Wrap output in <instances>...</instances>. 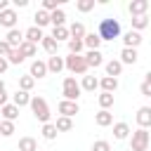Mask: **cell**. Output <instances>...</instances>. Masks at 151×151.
Segmentation results:
<instances>
[{
	"mask_svg": "<svg viewBox=\"0 0 151 151\" xmlns=\"http://www.w3.org/2000/svg\"><path fill=\"white\" fill-rule=\"evenodd\" d=\"M97 35H99V40H101V42H104V40L113 42L116 38H120V21H118V19H113V17L101 19V21H99V28H97Z\"/></svg>",
	"mask_w": 151,
	"mask_h": 151,
	"instance_id": "obj_1",
	"label": "cell"
},
{
	"mask_svg": "<svg viewBox=\"0 0 151 151\" xmlns=\"http://www.w3.org/2000/svg\"><path fill=\"white\" fill-rule=\"evenodd\" d=\"M28 106H31V111H33V116H35V120H40L42 125L45 123H50V106H47V99L45 97H31V101H28Z\"/></svg>",
	"mask_w": 151,
	"mask_h": 151,
	"instance_id": "obj_2",
	"label": "cell"
},
{
	"mask_svg": "<svg viewBox=\"0 0 151 151\" xmlns=\"http://www.w3.org/2000/svg\"><path fill=\"white\" fill-rule=\"evenodd\" d=\"M64 68L68 73H73V76H85L87 73V64H85L83 54H68V57H64Z\"/></svg>",
	"mask_w": 151,
	"mask_h": 151,
	"instance_id": "obj_3",
	"label": "cell"
},
{
	"mask_svg": "<svg viewBox=\"0 0 151 151\" xmlns=\"http://www.w3.org/2000/svg\"><path fill=\"white\" fill-rule=\"evenodd\" d=\"M80 92H83V90H80L78 80H76L73 76H66L64 83H61V94H64V99H66V101H78Z\"/></svg>",
	"mask_w": 151,
	"mask_h": 151,
	"instance_id": "obj_4",
	"label": "cell"
},
{
	"mask_svg": "<svg viewBox=\"0 0 151 151\" xmlns=\"http://www.w3.org/2000/svg\"><path fill=\"white\" fill-rule=\"evenodd\" d=\"M149 142H151L149 130L137 127V130L132 132V139H130V151H146V149H149Z\"/></svg>",
	"mask_w": 151,
	"mask_h": 151,
	"instance_id": "obj_5",
	"label": "cell"
},
{
	"mask_svg": "<svg viewBox=\"0 0 151 151\" xmlns=\"http://www.w3.org/2000/svg\"><path fill=\"white\" fill-rule=\"evenodd\" d=\"M17 21H19V14H17V9L7 7V9H2V12H0V26H5L7 31L17 28Z\"/></svg>",
	"mask_w": 151,
	"mask_h": 151,
	"instance_id": "obj_6",
	"label": "cell"
},
{
	"mask_svg": "<svg viewBox=\"0 0 151 151\" xmlns=\"http://www.w3.org/2000/svg\"><path fill=\"white\" fill-rule=\"evenodd\" d=\"M57 111H59L64 118H73L76 113H80V106H78V101H66V99H61L59 106H57Z\"/></svg>",
	"mask_w": 151,
	"mask_h": 151,
	"instance_id": "obj_7",
	"label": "cell"
},
{
	"mask_svg": "<svg viewBox=\"0 0 151 151\" xmlns=\"http://www.w3.org/2000/svg\"><path fill=\"white\" fill-rule=\"evenodd\" d=\"M83 59H85L87 68H99V66L104 64V54H101L99 50H87V54H85Z\"/></svg>",
	"mask_w": 151,
	"mask_h": 151,
	"instance_id": "obj_8",
	"label": "cell"
},
{
	"mask_svg": "<svg viewBox=\"0 0 151 151\" xmlns=\"http://www.w3.org/2000/svg\"><path fill=\"white\" fill-rule=\"evenodd\" d=\"M28 76H31L33 80H40V78H45V76H47V66H45V61H40V59H33V61H31V68H28Z\"/></svg>",
	"mask_w": 151,
	"mask_h": 151,
	"instance_id": "obj_9",
	"label": "cell"
},
{
	"mask_svg": "<svg viewBox=\"0 0 151 151\" xmlns=\"http://www.w3.org/2000/svg\"><path fill=\"white\" fill-rule=\"evenodd\" d=\"M5 42H7L12 50H17V47L24 42V31H19V28H12V31H7V35H5Z\"/></svg>",
	"mask_w": 151,
	"mask_h": 151,
	"instance_id": "obj_10",
	"label": "cell"
},
{
	"mask_svg": "<svg viewBox=\"0 0 151 151\" xmlns=\"http://www.w3.org/2000/svg\"><path fill=\"white\" fill-rule=\"evenodd\" d=\"M127 9H130L132 17H144L146 9H149V0H132V2L127 5Z\"/></svg>",
	"mask_w": 151,
	"mask_h": 151,
	"instance_id": "obj_11",
	"label": "cell"
},
{
	"mask_svg": "<svg viewBox=\"0 0 151 151\" xmlns=\"http://www.w3.org/2000/svg\"><path fill=\"white\" fill-rule=\"evenodd\" d=\"M42 38H45L42 28H35V26H31V28H26V31H24V40H26V42H31V45H38Z\"/></svg>",
	"mask_w": 151,
	"mask_h": 151,
	"instance_id": "obj_12",
	"label": "cell"
},
{
	"mask_svg": "<svg viewBox=\"0 0 151 151\" xmlns=\"http://www.w3.org/2000/svg\"><path fill=\"white\" fill-rule=\"evenodd\" d=\"M45 66H47V73H61V71H64V57L52 54V57L45 61Z\"/></svg>",
	"mask_w": 151,
	"mask_h": 151,
	"instance_id": "obj_13",
	"label": "cell"
},
{
	"mask_svg": "<svg viewBox=\"0 0 151 151\" xmlns=\"http://www.w3.org/2000/svg\"><path fill=\"white\" fill-rule=\"evenodd\" d=\"M123 45H125V47L137 50V47L142 45V33H137V31H127V33L123 35Z\"/></svg>",
	"mask_w": 151,
	"mask_h": 151,
	"instance_id": "obj_14",
	"label": "cell"
},
{
	"mask_svg": "<svg viewBox=\"0 0 151 151\" xmlns=\"http://www.w3.org/2000/svg\"><path fill=\"white\" fill-rule=\"evenodd\" d=\"M137 125H139L142 130H149V125H151V109H149V106H142V109L137 111Z\"/></svg>",
	"mask_w": 151,
	"mask_h": 151,
	"instance_id": "obj_15",
	"label": "cell"
},
{
	"mask_svg": "<svg viewBox=\"0 0 151 151\" xmlns=\"http://www.w3.org/2000/svg\"><path fill=\"white\" fill-rule=\"evenodd\" d=\"M94 123H97L99 127H109V125H113V113H111V111L99 109V111L94 113Z\"/></svg>",
	"mask_w": 151,
	"mask_h": 151,
	"instance_id": "obj_16",
	"label": "cell"
},
{
	"mask_svg": "<svg viewBox=\"0 0 151 151\" xmlns=\"http://www.w3.org/2000/svg\"><path fill=\"white\" fill-rule=\"evenodd\" d=\"M137 59H139V54H137V50H132V47H123V52H120V64L125 66V64H137Z\"/></svg>",
	"mask_w": 151,
	"mask_h": 151,
	"instance_id": "obj_17",
	"label": "cell"
},
{
	"mask_svg": "<svg viewBox=\"0 0 151 151\" xmlns=\"http://www.w3.org/2000/svg\"><path fill=\"white\" fill-rule=\"evenodd\" d=\"M0 116H2V120H17L19 118V109L14 106V104H5V106H0Z\"/></svg>",
	"mask_w": 151,
	"mask_h": 151,
	"instance_id": "obj_18",
	"label": "cell"
},
{
	"mask_svg": "<svg viewBox=\"0 0 151 151\" xmlns=\"http://www.w3.org/2000/svg\"><path fill=\"white\" fill-rule=\"evenodd\" d=\"M99 87H101V92L113 94V92L118 90V78H109V76H104V78L99 80Z\"/></svg>",
	"mask_w": 151,
	"mask_h": 151,
	"instance_id": "obj_19",
	"label": "cell"
},
{
	"mask_svg": "<svg viewBox=\"0 0 151 151\" xmlns=\"http://www.w3.org/2000/svg\"><path fill=\"white\" fill-rule=\"evenodd\" d=\"M28 101H31V94H28V92H24V90H17V92L12 94V104H14L17 109L28 106Z\"/></svg>",
	"mask_w": 151,
	"mask_h": 151,
	"instance_id": "obj_20",
	"label": "cell"
},
{
	"mask_svg": "<svg viewBox=\"0 0 151 151\" xmlns=\"http://www.w3.org/2000/svg\"><path fill=\"white\" fill-rule=\"evenodd\" d=\"M113 137H116L118 142H120V139H127V137H130V125L123 123V120H120V123H113Z\"/></svg>",
	"mask_w": 151,
	"mask_h": 151,
	"instance_id": "obj_21",
	"label": "cell"
},
{
	"mask_svg": "<svg viewBox=\"0 0 151 151\" xmlns=\"http://www.w3.org/2000/svg\"><path fill=\"white\" fill-rule=\"evenodd\" d=\"M50 24H52V28H57V26H66V12H64V9H54V12H50Z\"/></svg>",
	"mask_w": 151,
	"mask_h": 151,
	"instance_id": "obj_22",
	"label": "cell"
},
{
	"mask_svg": "<svg viewBox=\"0 0 151 151\" xmlns=\"http://www.w3.org/2000/svg\"><path fill=\"white\" fill-rule=\"evenodd\" d=\"M99 45H101V40H99L97 33H85V35H83V47H87V50H99Z\"/></svg>",
	"mask_w": 151,
	"mask_h": 151,
	"instance_id": "obj_23",
	"label": "cell"
},
{
	"mask_svg": "<svg viewBox=\"0 0 151 151\" xmlns=\"http://www.w3.org/2000/svg\"><path fill=\"white\" fill-rule=\"evenodd\" d=\"M120 73H123V64H120L118 59L106 61V76H109V78H118Z\"/></svg>",
	"mask_w": 151,
	"mask_h": 151,
	"instance_id": "obj_24",
	"label": "cell"
},
{
	"mask_svg": "<svg viewBox=\"0 0 151 151\" xmlns=\"http://www.w3.org/2000/svg\"><path fill=\"white\" fill-rule=\"evenodd\" d=\"M80 85V90H85V92H94L97 87H99V80L94 78V76H83V83H78Z\"/></svg>",
	"mask_w": 151,
	"mask_h": 151,
	"instance_id": "obj_25",
	"label": "cell"
},
{
	"mask_svg": "<svg viewBox=\"0 0 151 151\" xmlns=\"http://www.w3.org/2000/svg\"><path fill=\"white\" fill-rule=\"evenodd\" d=\"M40 42H42V50H45V52H47L50 57H52V54H57V47H59V42H57V40L52 38V35H45V38H42Z\"/></svg>",
	"mask_w": 151,
	"mask_h": 151,
	"instance_id": "obj_26",
	"label": "cell"
},
{
	"mask_svg": "<svg viewBox=\"0 0 151 151\" xmlns=\"http://www.w3.org/2000/svg\"><path fill=\"white\" fill-rule=\"evenodd\" d=\"M52 125L57 127V132H68V130H73V118H64V116H59L57 123H52Z\"/></svg>",
	"mask_w": 151,
	"mask_h": 151,
	"instance_id": "obj_27",
	"label": "cell"
},
{
	"mask_svg": "<svg viewBox=\"0 0 151 151\" xmlns=\"http://www.w3.org/2000/svg\"><path fill=\"white\" fill-rule=\"evenodd\" d=\"M17 151H38V142H35L33 137H21Z\"/></svg>",
	"mask_w": 151,
	"mask_h": 151,
	"instance_id": "obj_28",
	"label": "cell"
},
{
	"mask_svg": "<svg viewBox=\"0 0 151 151\" xmlns=\"http://www.w3.org/2000/svg\"><path fill=\"white\" fill-rule=\"evenodd\" d=\"M17 50H19V54L26 59V57H35V52H38V45H31V42H26V40H24V42H21Z\"/></svg>",
	"mask_w": 151,
	"mask_h": 151,
	"instance_id": "obj_29",
	"label": "cell"
},
{
	"mask_svg": "<svg viewBox=\"0 0 151 151\" xmlns=\"http://www.w3.org/2000/svg\"><path fill=\"white\" fill-rule=\"evenodd\" d=\"M33 21H35V28H42V26L50 24V14H47L45 9H38V12L33 14Z\"/></svg>",
	"mask_w": 151,
	"mask_h": 151,
	"instance_id": "obj_30",
	"label": "cell"
},
{
	"mask_svg": "<svg viewBox=\"0 0 151 151\" xmlns=\"http://www.w3.org/2000/svg\"><path fill=\"white\" fill-rule=\"evenodd\" d=\"M68 35H71V38H78V40H83V35H85V26H83L80 21H73V24L68 26Z\"/></svg>",
	"mask_w": 151,
	"mask_h": 151,
	"instance_id": "obj_31",
	"label": "cell"
},
{
	"mask_svg": "<svg viewBox=\"0 0 151 151\" xmlns=\"http://www.w3.org/2000/svg\"><path fill=\"white\" fill-rule=\"evenodd\" d=\"M146 26H149V17H146V14H144V17H132V31L139 33V31H144Z\"/></svg>",
	"mask_w": 151,
	"mask_h": 151,
	"instance_id": "obj_32",
	"label": "cell"
},
{
	"mask_svg": "<svg viewBox=\"0 0 151 151\" xmlns=\"http://www.w3.org/2000/svg\"><path fill=\"white\" fill-rule=\"evenodd\" d=\"M52 38L57 42H61V40H68L71 35H68V28L66 26H57V28H52Z\"/></svg>",
	"mask_w": 151,
	"mask_h": 151,
	"instance_id": "obj_33",
	"label": "cell"
},
{
	"mask_svg": "<svg viewBox=\"0 0 151 151\" xmlns=\"http://www.w3.org/2000/svg\"><path fill=\"white\" fill-rule=\"evenodd\" d=\"M97 101H99V106H101L104 111H109V109L113 106V94H109V92H101V94L97 97Z\"/></svg>",
	"mask_w": 151,
	"mask_h": 151,
	"instance_id": "obj_34",
	"label": "cell"
},
{
	"mask_svg": "<svg viewBox=\"0 0 151 151\" xmlns=\"http://www.w3.org/2000/svg\"><path fill=\"white\" fill-rule=\"evenodd\" d=\"M40 132H42V139H47V142H52V139H57V127H54L52 123H45Z\"/></svg>",
	"mask_w": 151,
	"mask_h": 151,
	"instance_id": "obj_35",
	"label": "cell"
},
{
	"mask_svg": "<svg viewBox=\"0 0 151 151\" xmlns=\"http://www.w3.org/2000/svg\"><path fill=\"white\" fill-rule=\"evenodd\" d=\"M66 42H68V54H80V52H83V40H78V38H68Z\"/></svg>",
	"mask_w": 151,
	"mask_h": 151,
	"instance_id": "obj_36",
	"label": "cell"
},
{
	"mask_svg": "<svg viewBox=\"0 0 151 151\" xmlns=\"http://www.w3.org/2000/svg\"><path fill=\"white\" fill-rule=\"evenodd\" d=\"M33 85H35V80H33L31 76H19V90L31 92V90H33Z\"/></svg>",
	"mask_w": 151,
	"mask_h": 151,
	"instance_id": "obj_37",
	"label": "cell"
},
{
	"mask_svg": "<svg viewBox=\"0 0 151 151\" xmlns=\"http://www.w3.org/2000/svg\"><path fill=\"white\" fill-rule=\"evenodd\" d=\"M14 134V123L12 120H0V137H12Z\"/></svg>",
	"mask_w": 151,
	"mask_h": 151,
	"instance_id": "obj_38",
	"label": "cell"
},
{
	"mask_svg": "<svg viewBox=\"0 0 151 151\" xmlns=\"http://www.w3.org/2000/svg\"><path fill=\"white\" fill-rule=\"evenodd\" d=\"M76 9L78 12H90V9H94V0H76Z\"/></svg>",
	"mask_w": 151,
	"mask_h": 151,
	"instance_id": "obj_39",
	"label": "cell"
},
{
	"mask_svg": "<svg viewBox=\"0 0 151 151\" xmlns=\"http://www.w3.org/2000/svg\"><path fill=\"white\" fill-rule=\"evenodd\" d=\"M42 9L50 14L54 9H61V0H42Z\"/></svg>",
	"mask_w": 151,
	"mask_h": 151,
	"instance_id": "obj_40",
	"label": "cell"
},
{
	"mask_svg": "<svg viewBox=\"0 0 151 151\" xmlns=\"http://www.w3.org/2000/svg\"><path fill=\"white\" fill-rule=\"evenodd\" d=\"M142 97H151V71L144 76V83H142Z\"/></svg>",
	"mask_w": 151,
	"mask_h": 151,
	"instance_id": "obj_41",
	"label": "cell"
},
{
	"mask_svg": "<svg viewBox=\"0 0 151 151\" xmlns=\"http://www.w3.org/2000/svg\"><path fill=\"white\" fill-rule=\"evenodd\" d=\"M5 59H7V64H21V61H24V57L19 54V50H9V54H7Z\"/></svg>",
	"mask_w": 151,
	"mask_h": 151,
	"instance_id": "obj_42",
	"label": "cell"
},
{
	"mask_svg": "<svg viewBox=\"0 0 151 151\" xmlns=\"http://www.w3.org/2000/svg\"><path fill=\"white\" fill-rule=\"evenodd\" d=\"M92 151H111V144H109L106 139H97V142L92 144Z\"/></svg>",
	"mask_w": 151,
	"mask_h": 151,
	"instance_id": "obj_43",
	"label": "cell"
},
{
	"mask_svg": "<svg viewBox=\"0 0 151 151\" xmlns=\"http://www.w3.org/2000/svg\"><path fill=\"white\" fill-rule=\"evenodd\" d=\"M9 50H12V47H9L5 40H0V57H7V54H9Z\"/></svg>",
	"mask_w": 151,
	"mask_h": 151,
	"instance_id": "obj_44",
	"label": "cell"
},
{
	"mask_svg": "<svg viewBox=\"0 0 151 151\" xmlns=\"http://www.w3.org/2000/svg\"><path fill=\"white\" fill-rule=\"evenodd\" d=\"M7 68H9V64H7V59H5V57H0V76H2V73H5Z\"/></svg>",
	"mask_w": 151,
	"mask_h": 151,
	"instance_id": "obj_45",
	"label": "cell"
},
{
	"mask_svg": "<svg viewBox=\"0 0 151 151\" xmlns=\"http://www.w3.org/2000/svg\"><path fill=\"white\" fill-rule=\"evenodd\" d=\"M7 97H9V94H7V90H5V92H0V106H5V104H7Z\"/></svg>",
	"mask_w": 151,
	"mask_h": 151,
	"instance_id": "obj_46",
	"label": "cell"
},
{
	"mask_svg": "<svg viewBox=\"0 0 151 151\" xmlns=\"http://www.w3.org/2000/svg\"><path fill=\"white\" fill-rule=\"evenodd\" d=\"M14 2V7H26L28 5V0H12Z\"/></svg>",
	"mask_w": 151,
	"mask_h": 151,
	"instance_id": "obj_47",
	"label": "cell"
},
{
	"mask_svg": "<svg viewBox=\"0 0 151 151\" xmlns=\"http://www.w3.org/2000/svg\"><path fill=\"white\" fill-rule=\"evenodd\" d=\"M7 7H9V2H7V0H0V12H2V9H7Z\"/></svg>",
	"mask_w": 151,
	"mask_h": 151,
	"instance_id": "obj_48",
	"label": "cell"
},
{
	"mask_svg": "<svg viewBox=\"0 0 151 151\" xmlns=\"http://www.w3.org/2000/svg\"><path fill=\"white\" fill-rule=\"evenodd\" d=\"M0 92H5V80L0 78Z\"/></svg>",
	"mask_w": 151,
	"mask_h": 151,
	"instance_id": "obj_49",
	"label": "cell"
},
{
	"mask_svg": "<svg viewBox=\"0 0 151 151\" xmlns=\"http://www.w3.org/2000/svg\"><path fill=\"white\" fill-rule=\"evenodd\" d=\"M38 151H40V149H38Z\"/></svg>",
	"mask_w": 151,
	"mask_h": 151,
	"instance_id": "obj_50",
	"label": "cell"
}]
</instances>
